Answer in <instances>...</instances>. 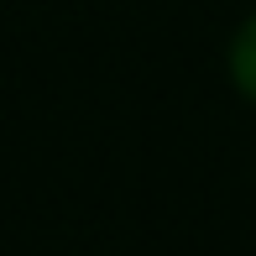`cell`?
Masks as SVG:
<instances>
[{
    "label": "cell",
    "instance_id": "6da1fadb",
    "mask_svg": "<svg viewBox=\"0 0 256 256\" xmlns=\"http://www.w3.org/2000/svg\"><path fill=\"white\" fill-rule=\"evenodd\" d=\"M230 74H236V84L256 100V16L246 21V26H240L236 48H230Z\"/></svg>",
    "mask_w": 256,
    "mask_h": 256
}]
</instances>
